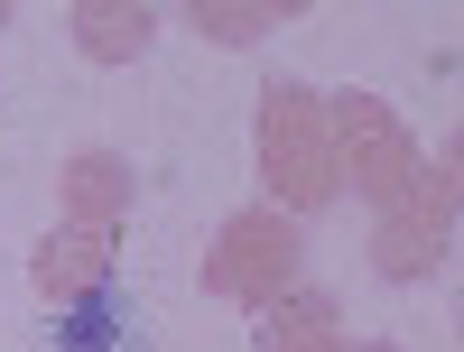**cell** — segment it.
<instances>
[{"label": "cell", "instance_id": "obj_1", "mask_svg": "<svg viewBox=\"0 0 464 352\" xmlns=\"http://www.w3.org/2000/svg\"><path fill=\"white\" fill-rule=\"evenodd\" d=\"M47 352H140V306L102 279V288H84V297H74V306H56Z\"/></svg>", "mask_w": 464, "mask_h": 352}]
</instances>
